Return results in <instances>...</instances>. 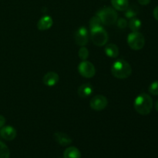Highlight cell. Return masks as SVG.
Segmentation results:
<instances>
[{
	"label": "cell",
	"mask_w": 158,
	"mask_h": 158,
	"mask_svg": "<svg viewBox=\"0 0 158 158\" xmlns=\"http://www.w3.org/2000/svg\"><path fill=\"white\" fill-rule=\"evenodd\" d=\"M134 107L136 112L140 115H148L151 112L153 108V100L151 96L147 94H141L136 97L134 103Z\"/></svg>",
	"instance_id": "obj_1"
},
{
	"label": "cell",
	"mask_w": 158,
	"mask_h": 158,
	"mask_svg": "<svg viewBox=\"0 0 158 158\" xmlns=\"http://www.w3.org/2000/svg\"><path fill=\"white\" fill-rule=\"evenodd\" d=\"M111 73L115 78L123 80L127 79L132 73V68L128 62L124 60H118L113 63Z\"/></svg>",
	"instance_id": "obj_2"
},
{
	"label": "cell",
	"mask_w": 158,
	"mask_h": 158,
	"mask_svg": "<svg viewBox=\"0 0 158 158\" xmlns=\"http://www.w3.org/2000/svg\"><path fill=\"white\" fill-rule=\"evenodd\" d=\"M102 24L105 26H112L117 21V13L116 10L110 7H104L97 12Z\"/></svg>",
	"instance_id": "obj_3"
},
{
	"label": "cell",
	"mask_w": 158,
	"mask_h": 158,
	"mask_svg": "<svg viewBox=\"0 0 158 158\" xmlns=\"http://www.w3.org/2000/svg\"><path fill=\"white\" fill-rule=\"evenodd\" d=\"M90 38L93 43L97 46H105L109 40L108 33L102 26L90 29Z\"/></svg>",
	"instance_id": "obj_4"
},
{
	"label": "cell",
	"mask_w": 158,
	"mask_h": 158,
	"mask_svg": "<svg viewBox=\"0 0 158 158\" xmlns=\"http://www.w3.org/2000/svg\"><path fill=\"white\" fill-rule=\"evenodd\" d=\"M127 44L133 50H140L145 45V38L140 32H132L127 36Z\"/></svg>",
	"instance_id": "obj_5"
},
{
	"label": "cell",
	"mask_w": 158,
	"mask_h": 158,
	"mask_svg": "<svg viewBox=\"0 0 158 158\" xmlns=\"http://www.w3.org/2000/svg\"><path fill=\"white\" fill-rule=\"evenodd\" d=\"M79 73L85 78H92L96 74V68L92 63L89 61H82L78 66Z\"/></svg>",
	"instance_id": "obj_6"
},
{
	"label": "cell",
	"mask_w": 158,
	"mask_h": 158,
	"mask_svg": "<svg viewBox=\"0 0 158 158\" xmlns=\"http://www.w3.org/2000/svg\"><path fill=\"white\" fill-rule=\"evenodd\" d=\"M108 104V100L106 97L103 95H97L91 99L89 102V106L94 110L101 111L106 107Z\"/></svg>",
	"instance_id": "obj_7"
},
{
	"label": "cell",
	"mask_w": 158,
	"mask_h": 158,
	"mask_svg": "<svg viewBox=\"0 0 158 158\" xmlns=\"http://www.w3.org/2000/svg\"><path fill=\"white\" fill-rule=\"evenodd\" d=\"M89 40V33L86 27H80L75 34V41L78 46H84L87 44Z\"/></svg>",
	"instance_id": "obj_8"
},
{
	"label": "cell",
	"mask_w": 158,
	"mask_h": 158,
	"mask_svg": "<svg viewBox=\"0 0 158 158\" xmlns=\"http://www.w3.org/2000/svg\"><path fill=\"white\" fill-rule=\"evenodd\" d=\"M16 130L12 126H4L0 130V137H2L4 140H8V141L13 140L16 137Z\"/></svg>",
	"instance_id": "obj_9"
},
{
	"label": "cell",
	"mask_w": 158,
	"mask_h": 158,
	"mask_svg": "<svg viewBox=\"0 0 158 158\" xmlns=\"http://www.w3.org/2000/svg\"><path fill=\"white\" fill-rule=\"evenodd\" d=\"M53 138L56 143L63 147L69 146L72 143L73 140L68 134L62 132H56L53 134Z\"/></svg>",
	"instance_id": "obj_10"
},
{
	"label": "cell",
	"mask_w": 158,
	"mask_h": 158,
	"mask_svg": "<svg viewBox=\"0 0 158 158\" xmlns=\"http://www.w3.org/2000/svg\"><path fill=\"white\" fill-rule=\"evenodd\" d=\"M60 80V77L56 72H48L44 75L43 78V82L46 86H54L58 83Z\"/></svg>",
	"instance_id": "obj_11"
},
{
	"label": "cell",
	"mask_w": 158,
	"mask_h": 158,
	"mask_svg": "<svg viewBox=\"0 0 158 158\" xmlns=\"http://www.w3.org/2000/svg\"><path fill=\"white\" fill-rule=\"evenodd\" d=\"M53 24V19L49 15H44L37 23V28L40 31L48 30L50 29Z\"/></svg>",
	"instance_id": "obj_12"
},
{
	"label": "cell",
	"mask_w": 158,
	"mask_h": 158,
	"mask_svg": "<svg viewBox=\"0 0 158 158\" xmlns=\"http://www.w3.org/2000/svg\"><path fill=\"white\" fill-rule=\"evenodd\" d=\"M93 91L94 88L92 85L89 83H84L78 88V95L81 98H87L93 94Z\"/></svg>",
	"instance_id": "obj_13"
},
{
	"label": "cell",
	"mask_w": 158,
	"mask_h": 158,
	"mask_svg": "<svg viewBox=\"0 0 158 158\" xmlns=\"http://www.w3.org/2000/svg\"><path fill=\"white\" fill-rule=\"evenodd\" d=\"M104 52L108 57L116 58L119 55V48L116 44L110 43V44L106 45V47L104 48Z\"/></svg>",
	"instance_id": "obj_14"
},
{
	"label": "cell",
	"mask_w": 158,
	"mask_h": 158,
	"mask_svg": "<svg viewBox=\"0 0 158 158\" xmlns=\"http://www.w3.org/2000/svg\"><path fill=\"white\" fill-rule=\"evenodd\" d=\"M64 158H81V153L76 147H69L63 153Z\"/></svg>",
	"instance_id": "obj_15"
},
{
	"label": "cell",
	"mask_w": 158,
	"mask_h": 158,
	"mask_svg": "<svg viewBox=\"0 0 158 158\" xmlns=\"http://www.w3.org/2000/svg\"><path fill=\"white\" fill-rule=\"evenodd\" d=\"M111 4L114 9L117 11H125L129 6L128 0H111Z\"/></svg>",
	"instance_id": "obj_16"
},
{
	"label": "cell",
	"mask_w": 158,
	"mask_h": 158,
	"mask_svg": "<svg viewBox=\"0 0 158 158\" xmlns=\"http://www.w3.org/2000/svg\"><path fill=\"white\" fill-rule=\"evenodd\" d=\"M139 13V8L135 5L128 6L127 9L125 10V16L127 19H133Z\"/></svg>",
	"instance_id": "obj_17"
},
{
	"label": "cell",
	"mask_w": 158,
	"mask_h": 158,
	"mask_svg": "<svg viewBox=\"0 0 158 158\" xmlns=\"http://www.w3.org/2000/svg\"><path fill=\"white\" fill-rule=\"evenodd\" d=\"M141 21L139 19L134 18L131 19L129 23V28L132 32H139L140 29L141 28Z\"/></svg>",
	"instance_id": "obj_18"
},
{
	"label": "cell",
	"mask_w": 158,
	"mask_h": 158,
	"mask_svg": "<svg viewBox=\"0 0 158 158\" xmlns=\"http://www.w3.org/2000/svg\"><path fill=\"white\" fill-rule=\"evenodd\" d=\"M10 151L3 142L0 141V158H9Z\"/></svg>",
	"instance_id": "obj_19"
},
{
	"label": "cell",
	"mask_w": 158,
	"mask_h": 158,
	"mask_svg": "<svg viewBox=\"0 0 158 158\" xmlns=\"http://www.w3.org/2000/svg\"><path fill=\"white\" fill-rule=\"evenodd\" d=\"M78 56L82 61H85L89 57V50L85 46H81L78 52Z\"/></svg>",
	"instance_id": "obj_20"
},
{
	"label": "cell",
	"mask_w": 158,
	"mask_h": 158,
	"mask_svg": "<svg viewBox=\"0 0 158 158\" xmlns=\"http://www.w3.org/2000/svg\"><path fill=\"white\" fill-rule=\"evenodd\" d=\"M101 21L97 15L92 17L89 20V29H94V28L100 27L101 26Z\"/></svg>",
	"instance_id": "obj_21"
},
{
	"label": "cell",
	"mask_w": 158,
	"mask_h": 158,
	"mask_svg": "<svg viewBox=\"0 0 158 158\" xmlns=\"http://www.w3.org/2000/svg\"><path fill=\"white\" fill-rule=\"evenodd\" d=\"M148 91L151 94L154 96H158V80L154 81L150 85Z\"/></svg>",
	"instance_id": "obj_22"
},
{
	"label": "cell",
	"mask_w": 158,
	"mask_h": 158,
	"mask_svg": "<svg viewBox=\"0 0 158 158\" xmlns=\"http://www.w3.org/2000/svg\"><path fill=\"white\" fill-rule=\"evenodd\" d=\"M117 26H118L120 29H125V28L127 26V21L125 19H120L118 20V21H117Z\"/></svg>",
	"instance_id": "obj_23"
},
{
	"label": "cell",
	"mask_w": 158,
	"mask_h": 158,
	"mask_svg": "<svg viewBox=\"0 0 158 158\" xmlns=\"http://www.w3.org/2000/svg\"><path fill=\"white\" fill-rule=\"evenodd\" d=\"M6 121V118H5L2 115H0V129H1L2 127H4Z\"/></svg>",
	"instance_id": "obj_24"
},
{
	"label": "cell",
	"mask_w": 158,
	"mask_h": 158,
	"mask_svg": "<svg viewBox=\"0 0 158 158\" xmlns=\"http://www.w3.org/2000/svg\"><path fill=\"white\" fill-rule=\"evenodd\" d=\"M137 1H138L139 4H140L141 6H147L151 2V0H137Z\"/></svg>",
	"instance_id": "obj_25"
},
{
	"label": "cell",
	"mask_w": 158,
	"mask_h": 158,
	"mask_svg": "<svg viewBox=\"0 0 158 158\" xmlns=\"http://www.w3.org/2000/svg\"><path fill=\"white\" fill-rule=\"evenodd\" d=\"M153 14H154V19L158 21V6L154 9V12H153Z\"/></svg>",
	"instance_id": "obj_26"
},
{
	"label": "cell",
	"mask_w": 158,
	"mask_h": 158,
	"mask_svg": "<svg viewBox=\"0 0 158 158\" xmlns=\"http://www.w3.org/2000/svg\"><path fill=\"white\" fill-rule=\"evenodd\" d=\"M155 109H156V110L158 112V100H157V102H156V103H155Z\"/></svg>",
	"instance_id": "obj_27"
}]
</instances>
